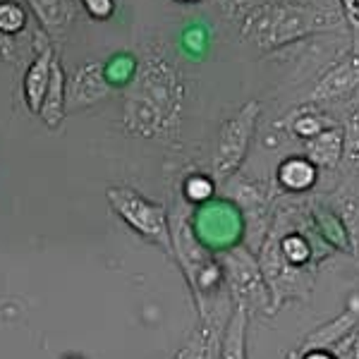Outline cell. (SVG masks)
Here are the masks:
<instances>
[{
	"label": "cell",
	"mask_w": 359,
	"mask_h": 359,
	"mask_svg": "<svg viewBox=\"0 0 359 359\" xmlns=\"http://www.w3.org/2000/svg\"><path fill=\"white\" fill-rule=\"evenodd\" d=\"M187 106V77L158 41L142 46L137 55V72L125 86L123 130L130 137L149 139L177 147Z\"/></svg>",
	"instance_id": "6da1fadb"
},
{
	"label": "cell",
	"mask_w": 359,
	"mask_h": 359,
	"mask_svg": "<svg viewBox=\"0 0 359 359\" xmlns=\"http://www.w3.org/2000/svg\"><path fill=\"white\" fill-rule=\"evenodd\" d=\"M240 36L264 53L278 50L299 39L345 29L343 13L333 5L311 0H262L233 10Z\"/></svg>",
	"instance_id": "7a4b0ae2"
},
{
	"label": "cell",
	"mask_w": 359,
	"mask_h": 359,
	"mask_svg": "<svg viewBox=\"0 0 359 359\" xmlns=\"http://www.w3.org/2000/svg\"><path fill=\"white\" fill-rule=\"evenodd\" d=\"M170 237H172V259L180 264L189 283L194 304L199 316L206 311V297H213L223 285L221 262L211 254L204 242L196 237L192 211L180 199L170 211Z\"/></svg>",
	"instance_id": "3957f363"
},
{
	"label": "cell",
	"mask_w": 359,
	"mask_h": 359,
	"mask_svg": "<svg viewBox=\"0 0 359 359\" xmlns=\"http://www.w3.org/2000/svg\"><path fill=\"white\" fill-rule=\"evenodd\" d=\"M218 262H221L223 283L230 294V306L242 309L249 318L257 314L262 316L276 314L271 287L266 283L262 266H259L257 257L252 254V249L245 245L228 247Z\"/></svg>",
	"instance_id": "277c9868"
},
{
	"label": "cell",
	"mask_w": 359,
	"mask_h": 359,
	"mask_svg": "<svg viewBox=\"0 0 359 359\" xmlns=\"http://www.w3.org/2000/svg\"><path fill=\"white\" fill-rule=\"evenodd\" d=\"M259 118H262V101L252 98L221 125L211 151V177L216 182L225 184L245 165L254 135H257Z\"/></svg>",
	"instance_id": "5b68a950"
},
{
	"label": "cell",
	"mask_w": 359,
	"mask_h": 359,
	"mask_svg": "<svg viewBox=\"0 0 359 359\" xmlns=\"http://www.w3.org/2000/svg\"><path fill=\"white\" fill-rule=\"evenodd\" d=\"M106 199L111 204L113 213L123 221L127 228L135 230L142 240L161 247L165 254L172 257V237H170V211L149 199L137 189L127 184H115L106 189Z\"/></svg>",
	"instance_id": "8992f818"
},
{
	"label": "cell",
	"mask_w": 359,
	"mask_h": 359,
	"mask_svg": "<svg viewBox=\"0 0 359 359\" xmlns=\"http://www.w3.org/2000/svg\"><path fill=\"white\" fill-rule=\"evenodd\" d=\"M115 86L106 77V62L86 60L67 77L65 89V113H79L96 103L106 101Z\"/></svg>",
	"instance_id": "52a82bcc"
},
{
	"label": "cell",
	"mask_w": 359,
	"mask_h": 359,
	"mask_svg": "<svg viewBox=\"0 0 359 359\" xmlns=\"http://www.w3.org/2000/svg\"><path fill=\"white\" fill-rule=\"evenodd\" d=\"M359 89V48L352 46L350 53L333 62L321 77L316 79V84L311 86L306 103L311 106H323V103H335L343 98L352 96Z\"/></svg>",
	"instance_id": "ba28073f"
},
{
	"label": "cell",
	"mask_w": 359,
	"mask_h": 359,
	"mask_svg": "<svg viewBox=\"0 0 359 359\" xmlns=\"http://www.w3.org/2000/svg\"><path fill=\"white\" fill-rule=\"evenodd\" d=\"M225 184H228V194L233 196L235 204L242 208V213H245L247 233L254 242H257V249H259L271 228L269 187L262 182H252V180H237V175L233 180H228Z\"/></svg>",
	"instance_id": "9c48e42d"
},
{
	"label": "cell",
	"mask_w": 359,
	"mask_h": 359,
	"mask_svg": "<svg viewBox=\"0 0 359 359\" xmlns=\"http://www.w3.org/2000/svg\"><path fill=\"white\" fill-rule=\"evenodd\" d=\"M55 60V50L50 39L46 36L43 32L36 34V55L29 62L25 79H22V94H25V103L29 108V113L39 115L41 111V103L46 96V89H48L50 82V67H53Z\"/></svg>",
	"instance_id": "30bf717a"
},
{
	"label": "cell",
	"mask_w": 359,
	"mask_h": 359,
	"mask_svg": "<svg viewBox=\"0 0 359 359\" xmlns=\"http://www.w3.org/2000/svg\"><path fill=\"white\" fill-rule=\"evenodd\" d=\"M228 318L230 316L221 318L218 314H208L199 318L196 328L189 333V338L184 340V345L175 352L172 359H218Z\"/></svg>",
	"instance_id": "8fae6325"
},
{
	"label": "cell",
	"mask_w": 359,
	"mask_h": 359,
	"mask_svg": "<svg viewBox=\"0 0 359 359\" xmlns=\"http://www.w3.org/2000/svg\"><path fill=\"white\" fill-rule=\"evenodd\" d=\"M79 0H27L34 17L41 22L43 34L53 41H62L77 20Z\"/></svg>",
	"instance_id": "7c38bea8"
},
{
	"label": "cell",
	"mask_w": 359,
	"mask_h": 359,
	"mask_svg": "<svg viewBox=\"0 0 359 359\" xmlns=\"http://www.w3.org/2000/svg\"><path fill=\"white\" fill-rule=\"evenodd\" d=\"M359 323V299L355 297L343 314H338L335 318H331L328 323L314 328L309 333V338L304 340V345L299 347L297 352H309V350H335L347 335H352V331L357 328Z\"/></svg>",
	"instance_id": "4fadbf2b"
},
{
	"label": "cell",
	"mask_w": 359,
	"mask_h": 359,
	"mask_svg": "<svg viewBox=\"0 0 359 359\" xmlns=\"http://www.w3.org/2000/svg\"><path fill=\"white\" fill-rule=\"evenodd\" d=\"M276 182L285 194H306L318 182V168L304 154L285 156L276 168Z\"/></svg>",
	"instance_id": "5bb4252c"
},
{
	"label": "cell",
	"mask_w": 359,
	"mask_h": 359,
	"mask_svg": "<svg viewBox=\"0 0 359 359\" xmlns=\"http://www.w3.org/2000/svg\"><path fill=\"white\" fill-rule=\"evenodd\" d=\"M343 151H345V137L340 125L328 127L321 135L304 142V156L318 170H335V168L343 163Z\"/></svg>",
	"instance_id": "9a60e30c"
},
{
	"label": "cell",
	"mask_w": 359,
	"mask_h": 359,
	"mask_svg": "<svg viewBox=\"0 0 359 359\" xmlns=\"http://www.w3.org/2000/svg\"><path fill=\"white\" fill-rule=\"evenodd\" d=\"M65 89H67V74L62 69L60 60H53V67H50V82L48 89H46L43 103H41V111H39V118L43 120L46 127L55 130L60 127L62 118H65Z\"/></svg>",
	"instance_id": "2e32d148"
},
{
	"label": "cell",
	"mask_w": 359,
	"mask_h": 359,
	"mask_svg": "<svg viewBox=\"0 0 359 359\" xmlns=\"http://www.w3.org/2000/svg\"><path fill=\"white\" fill-rule=\"evenodd\" d=\"M333 125V120L318 111V106H311V103L292 111L290 118H287V132L294 139H302V142H309V139H314L316 135H321L323 130H328Z\"/></svg>",
	"instance_id": "e0dca14e"
},
{
	"label": "cell",
	"mask_w": 359,
	"mask_h": 359,
	"mask_svg": "<svg viewBox=\"0 0 359 359\" xmlns=\"http://www.w3.org/2000/svg\"><path fill=\"white\" fill-rule=\"evenodd\" d=\"M247 328L249 316L242 309H235L225 323L223 340H221V355L218 359H249L247 357Z\"/></svg>",
	"instance_id": "ac0fdd59"
},
{
	"label": "cell",
	"mask_w": 359,
	"mask_h": 359,
	"mask_svg": "<svg viewBox=\"0 0 359 359\" xmlns=\"http://www.w3.org/2000/svg\"><path fill=\"white\" fill-rule=\"evenodd\" d=\"M29 25L27 5L17 0H0V41L17 39Z\"/></svg>",
	"instance_id": "d6986e66"
},
{
	"label": "cell",
	"mask_w": 359,
	"mask_h": 359,
	"mask_svg": "<svg viewBox=\"0 0 359 359\" xmlns=\"http://www.w3.org/2000/svg\"><path fill=\"white\" fill-rule=\"evenodd\" d=\"M216 194V180L204 172H192L182 182V201L192 206H204Z\"/></svg>",
	"instance_id": "ffe728a7"
},
{
	"label": "cell",
	"mask_w": 359,
	"mask_h": 359,
	"mask_svg": "<svg viewBox=\"0 0 359 359\" xmlns=\"http://www.w3.org/2000/svg\"><path fill=\"white\" fill-rule=\"evenodd\" d=\"M340 127H343V137H345L343 161L352 170L359 172V108H352Z\"/></svg>",
	"instance_id": "44dd1931"
},
{
	"label": "cell",
	"mask_w": 359,
	"mask_h": 359,
	"mask_svg": "<svg viewBox=\"0 0 359 359\" xmlns=\"http://www.w3.org/2000/svg\"><path fill=\"white\" fill-rule=\"evenodd\" d=\"M338 216L345 225L347 242L355 257H359V196H347L345 201H340Z\"/></svg>",
	"instance_id": "7402d4cb"
},
{
	"label": "cell",
	"mask_w": 359,
	"mask_h": 359,
	"mask_svg": "<svg viewBox=\"0 0 359 359\" xmlns=\"http://www.w3.org/2000/svg\"><path fill=\"white\" fill-rule=\"evenodd\" d=\"M137 72V57L115 55L106 62V77L113 86H127Z\"/></svg>",
	"instance_id": "603a6c76"
},
{
	"label": "cell",
	"mask_w": 359,
	"mask_h": 359,
	"mask_svg": "<svg viewBox=\"0 0 359 359\" xmlns=\"http://www.w3.org/2000/svg\"><path fill=\"white\" fill-rule=\"evenodd\" d=\"M338 3L345 25L352 32V39H355V48H359V0H338Z\"/></svg>",
	"instance_id": "cb8c5ba5"
},
{
	"label": "cell",
	"mask_w": 359,
	"mask_h": 359,
	"mask_svg": "<svg viewBox=\"0 0 359 359\" xmlns=\"http://www.w3.org/2000/svg\"><path fill=\"white\" fill-rule=\"evenodd\" d=\"M82 8L86 10V15L96 22H106L111 20L115 13V0H79Z\"/></svg>",
	"instance_id": "d4e9b609"
},
{
	"label": "cell",
	"mask_w": 359,
	"mask_h": 359,
	"mask_svg": "<svg viewBox=\"0 0 359 359\" xmlns=\"http://www.w3.org/2000/svg\"><path fill=\"white\" fill-rule=\"evenodd\" d=\"M294 359H340L333 350H309V352H297L292 355Z\"/></svg>",
	"instance_id": "484cf974"
},
{
	"label": "cell",
	"mask_w": 359,
	"mask_h": 359,
	"mask_svg": "<svg viewBox=\"0 0 359 359\" xmlns=\"http://www.w3.org/2000/svg\"><path fill=\"white\" fill-rule=\"evenodd\" d=\"M177 3H201V0H177Z\"/></svg>",
	"instance_id": "4316f807"
},
{
	"label": "cell",
	"mask_w": 359,
	"mask_h": 359,
	"mask_svg": "<svg viewBox=\"0 0 359 359\" xmlns=\"http://www.w3.org/2000/svg\"><path fill=\"white\" fill-rule=\"evenodd\" d=\"M65 359H82V357H77V355H72V357H65Z\"/></svg>",
	"instance_id": "83f0119b"
},
{
	"label": "cell",
	"mask_w": 359,
	"mask_h": 359,
	"mask_svg": "<svg viewBox=\"0 0 359 359\" xmlns=\"http://www.w3.org/2000/svg\"><path fill=\"white\" fill-rule=\"evenodd\" d=\"M287 359H294V357H292V355H290V357H287Z\"/></svg>",
	"instance_id": "f1b7e54d"
}]
</instances>
